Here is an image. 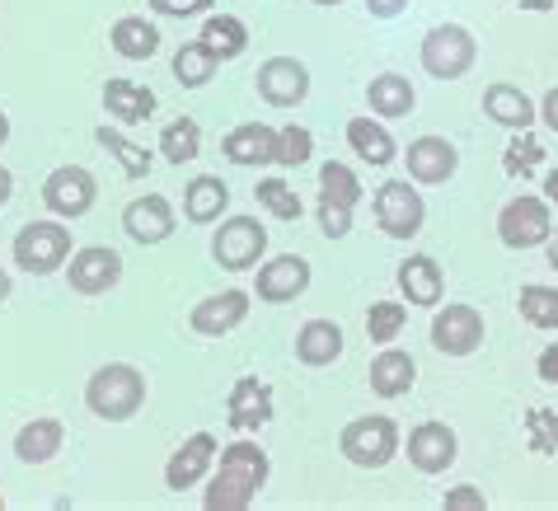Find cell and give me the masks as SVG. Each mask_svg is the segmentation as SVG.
Instances as JSON below:
<instances>
[{"instance_id": "obj_44", "label": "cell", "mask_w": 558, "mask_h": 511, "mask_svg": "<svg viewBox=\"0 0 558 511\" xmlns=\"http://www.w3.org/2000/svg\"><path fill=\"white\" fill-rule=\"evenodd\" d=\"M409 10V0H366V14L371 20H399Z\"/></svg>"}, {"instance_id": "obj_18", "label": "cell", "mask_w": 558, "mask_h": 511, "mask_svg": "<svg viewBox=\"0 0 558 511\" xmlns=\"http://www.w3.org/2000/svg\"><path fill=\"white\" fill-rule=\"evenodd\" d=\"M404 165L413 183H446L460 169V150L446 136H417L404 150Z\"/></svg>"}, {"instance_id": "obj_50", "label": "cell", "mask_w": 558, "mask_h": 511, "mask_svg": "<svg viewBox=\"0 0 558 511\" xmlns=\"http://www.w3.org/2000/svg\"><path fill=\"white\" fill-rule=\"evenodd\" d=\"M0 301H10V272L0 268Z\"/></svg>"}, {"instance_id": "obj_48", "label": "cell", "mask_w": 558, "mask_h": 511, "mask_svg": "<svg viewBox=\"0 0 558 511\" xmlns=\"http://www.w3.org/2000/svg\"><path fill=\"white\" fill-rule=\"evenodd\" d=\"M545 254H549V268L558 272V226H554V235L545 240Z\"/></svg>"}, {"instance_id": "obj_31", "label": "cell", "mask_w": 558, "mask_h": 511, "mask_svg": "<svg viewBox=\"0 0 558 511\" xmlns=\"http://www.w3.org/2000/svg\"><path fill=\"white\" fill-rule=\"evenodd\" d=\"M226 207H230V188H226L221 179H211V174L193 179L189 188H183V216H189V221H197V226L221 221Z\"/></svg>"}, {"instance_id": "obj_3", "label": "cell", "mask_w": 558, "mask_h": 511, "mask_svg": "<svg viewBox=\"0 0 558 511\" xmlns=\"http://www.w3.org/2000/svg\"><path fill=\"white\" fill-rule=\"evenodd\" d=\"M338 451H343L356 464V470H385V464L399 455V427H395V417H385V413L356 417V423L343 427V437H338Z\"/></svg>"}, {"instance_id": "obj_32", "label": "cell", "mask_w": 558, "mask_h": 511, "mask_svg": "<svg viewBox=\"0 0 558 511\" xmlns=\"http://www.w3.org/2000/svg\"><path fill=\"white\" fill-rule=\"evenodd\" d=\"M197 42H207L221 61H235L250 48V28H244V20H235V14H211L203 24V34H197Z\"/></svg>"}, {"instance_id": "obj_37", "label": "cell", "mask_w": 558, "mask_h": 511, "mask_svg": "<svg viewBox=\"0 0 558 511\" xmlns=\"http://www.w3.org/2000/svg\"><path fill=\"white\" fill-rule=\"evenodd\" d=\"M254 197H258L263 211L277 216V221H301V197H296V188H291L287 179H258Z\"/></svg>"}, {"instance_id": "obj_4", "label": "cell", "mask_w": 558, "mask_h": 511, "mask_svg": "<svg viewBox=\"0 0 558 511\" xmlns=\"http://www.w3.org/2000/svg\"><path fill=\"white\" fill-rule=\"evenodd\" d=\"M362 203V179L343 160H329L319 169V226L329 240H343L352 230V207Z\"/></svg>"}, {"instance_id": "obj_51", "label": "cell", "mask_w": 558, "mask_h": 511, "mask_svg": "<svg viewBox=\"0 0 558 511\" xmlns=\"http://www.w3.org/2000/svg\"><path fill=\"white\" fill-rule=\"evenodd\" d=\"M5 142H10V118L0 113V146H5Z\"/></svg>"}, {"instance_id": "obj_21", "label": "cell", "mask_w": 558, "mask_h": 511, "mask_svg": "<svg viewBox=\"0 0 558 511\" xmlns=\"http://www.w3.org/2000/svg\"><path fill=\"white\" fill-rule=\"evenodd\" d=\"M399 291H404L409 305H441L446 296V277H441V263L417 254V258H404L399 263Z\"/></svg>"}, {"instance_id": "obj_24", "label": "cell", "mask_w": 558, "mask_h": 511, "mask_svg": "<svg viewBox=\"0 0 558 511\" xmlns=\"http://www.w3.org/2000/svg\"><path fill=\"white\" fill-rule=\"evenodd\" d=\"M343 357V329L333 319H305L296 333V362L301 366H333Z\"/></svg>"}, {"instance_id": "obj_19", "label": "cell", "mask_w": 558, "mask_h": 511, "mask_svg": "<svg viewBox=\"0 0 558 511\" xmlns=\"http://www.w3.org/2000/svg\"><path fill=\"white\" fill-rule=\"evenodd\" d=\"M244 315H250V296H244V291H221V296L197 301L189 324H193V333H203V338H226L230 329H240Z\"/></svg>"}, {"instance_id": "obj_49", "label": "cell", "mask_w": 558, "mask_h": 511, "mask_svg": "<svg viewBox=\"0 0 558 511\" xmlns=\"http://www.w3.org/2000/svg\"><path fill=\"white\" fill-rule=\"evenodd\" d=\"M545 197H549V203H558V169H549V179H545Z\"/></svg>"}, {"instance_id": "obj_2", "label": "cell", "mask_w": 558, "mask_h": 511, "mask_svg": "<svg viewBox=\"0 0 558 511\" xmlns=\"http://www.w3.org/2000/svg\"><path fill=\"white\" fill-rule=\"evenodd\" d=\"M85 404L95 417H104V423H128V417L146 404V376L128 362H108L89 376Z\"/></svg>"}, {"instance_id": "obj_9", "label": "cell", "mask_w": 558, "mask_h": 511, "mask_svg": "<svg viewBox=\"0 0 558 511\" xmlns=\"http://www.w3.org/2000/svg\"><path fill=\"white\" fill-rule=\"evenodd\" d=\"M376 221L390 240H413L427 221V207H423V193L409 188V179H390L380 183L376 193Z\"/></svg>"}, {"instance_id": "obj_40", "label": "cell", "mask_w": 558, "mask_h": 511, "mask_svg": "<svg viewBox=\"0 0 558 511\" xmlns=\"http://www.w3.org/2000/svg\"><path fill=\"white\" fill-rule=\"evenodd\" d=\"M310 155H315V136H310V127H296V122L277 127V165L296 169V165L310 160Z\"/></svg>"}, {"instance_id": "obj_34", "label": "cell", "mask_w": 558, "mask_h": 511, "mask_svg": "<svg viewBox=\"0 0 558 511\" xmlns=\"http://www.w3.org/2000/svg\"><path fill=\"white\" fill-rule=\"evenodd\" d=\"M95 142L122 165V174H128V179H146V174H150V150L136 146L132 136H122L118 127H108V122H104V127L95 132Z\"/></svg>"}, {"instance_id": "obj_6", "label": "cell", "mask_w": 558, "mask_h": 511, "mask_svg": "<svg viewBox=\"0 0 558 511\" xmlns=\"http://www.w3.org/2000/svg\"><path fill=\"white\" fill-rule=\"evenodd\" d=\"M474 57H478V42L460 24H437L423 38V71L437 75V81H460L474 66Z\"/></svg>"}, {"instance_id": "obj_22", "label": "cell", "mask_w": 558, "mask_h": 511, "mask_svg": "<svg viewBox=\"0 0 558 511\" xmlns=\"http://www.w3.org/2000/svg\"><path fill=\"white\" fill-rule=\"evenodd\" d=\"M230 165H277V127L268 122H244L221 142Z\"/></svg>"}, {"instance_id": "obj_20", "label": "cell", "mask_w": 558, "mask_h": 511, "mask_svg": "<svg viewBox=\"0 0 558 511\" xmlns=\"http://www.w3.org/2000/svg\"><path fill=\"white\" fill-rule=\"evenodd\" d=\"M272 417V385L258 376H240L230 390V427L235 431H258Z\"/></svg>"}, {"instance_id": "obj_28", "label": "cell", "mask_w": 558, "mask_h": 511, "mask_svg": "<svg viewBox=\"0 0 558 511\" xmlns=\"http://www.w3.org/2000/svg\"><path fill=\"white\" fill-rule=\"evenodd\" d=\"M61 441H66V427L57 423V417H34V423L20 427V437H14V455H20L24 464H48Z\"/></svg>"}, {"instance_id": "obj_17", "label": "cell", "mask_w": 558, "mask_h": 511, "mask_svg": "<svg viewBox=\"0 0 558 511\" xmlns=\"http://www.w3.org/2000/svg\"><path fill=\"white\" fill-rule=\"evenodd\" d=\"M122 230H128L136 244H165L174 235V207H169V197H160V193L132 197L128 211H122Z\"/></svg>"}, {"instance_id": "obj_38", "label": "cell", "mask_w": 558, "mask_h": 511, "mask_svg": "<svg viewBox=\"0 0 558 511\" xmlns=\"http://www.w3.org/2000/svg\"><path fill=\"white\" fill-rule=\"evenodd\" d=\"M404 324H409V309L399 305V301H376L366 309V333H371V343H385L390 348L399 333H404Z\"/></svg>"}, {"instance_id": "obj_15", "label": "cell", "mask_w": 558, "mask_h": 511, "mask_svg": "<svg viewBox=\"0 0 558 511\" xmlns=\"http://www.w3.org/2000/svg\"><path fill=\"white\" fill-rule=\"evenodd\" d=\"M460 455V441L446 423H417L409 431V464L417 474H446Z\"/></svg>"}, {"instance_id": "obj_13", "label": "cell", "mask_w": 558, "mask_h": 511, "mask_svg": "<svg viewBox=\"0 0 558 511\" xmlns=\"http://www.w3.org/2000/svg\"><path fill=\"white\" fill-rule=\"evenodd\" d=\"M122 277V258L108 250V244H89V250H75L66 263V282L81 296H104L108 287H118Z\"/></svg>"}, {"instance_id": "obj_29", "label": "cell", "mask_w": 558, "mask_h": 511, "mask_svg": "<svg viewBox=\"0 0 558 511\" xmlns=\"http://www.w3.org/2000/svg\"><path fill=\"white\" fill-rule=\"evenodd\" d=\"M366 104H371V113H380V118H409L417 95H413L409 75L385 71V75H376V81L366 85Z\"/></svg>"}, {"instance_id": "obj_23", "label": "cell", "mask_w": 558, "mask_h": 511, "mask_svg": "<svg viewBox=\"0 0 558 511\" xmlns=\"http://www.w3.org/2000/svg\"><path fill=\"white\" fill-rule=\"evenodd\" d=\"M484 113L498 122V127H511V132H531V122L539 118V108L531 104V95L517 85H488L484 89Z\"/></svg>"}, {"instance_id": "obj_46", "label": "cell", "mask_w": 558, "mask_h": 511, "mask_svg": "<svg viewBox=\"0 0 558 511\" xmlns=\"http://www.w3.org/2000/svg\"><path fill=\"white\" fill-rule=\"evenodd\" d=\"M539 122H545L549 132H558V85L545 95V104H539Z\"/></svg>"}, {"instance_id": "obj_35", "label": "cell", "mask_w": 558, "mask_h": 511, "mask_svg": "<svg viewBox=\"0 0 558 511\" xmlns=\"http://www.w3.org/2000/svg\"><path fill=\"white\" fill-rule=\"evenodd\" d=\"M160 150L169 165H189L203 155V127H197L193 118H174L169 127L160 132Z\"/></svg>"}, {"instance_id": "obj_43", "label": "cell", "mask_w": 558, "mask_h": 511, "mask_svg": "<svg viewBox=\"0 0 558 511\" xmlns=\"http://www.w3.org/2000/svg\"><path fill=\"white\" fill-rule=\"evenodd\" d=\"M441 507H446V511H484V507H488V498H484L478 488L464 484V488H451V492H446Z\"/></svg>"}, {"instance_id": "obj_1", "label": "cell", "mask_w": 558, "mask_h": 511, "mask_svg": "<svg viewBox=\"0 0 558 511\" xmlns=\"http://www.w3.org/2000/svg\"><path fill=\"white\" fill-rule=\"evenodd\" d=\"M268 451L254 441H235L226 446L221 455H216L211 474H207V507L211 511H244L254 507V498L263 492V484H268Z\"/></svg>"}, {"instance_id": "obj_11", "label": "cell", "mask_w": 558, "mask_h": 511, "mask_svg": "<svg viewBox=\"0 0 558 511\" xmlns=\"http://www.w3.org/2000/svg\"><path fill=\"white\" fill-rule=\"evenodd\" d=\"M484 343V315L474 305H446L432 315V348L446 352V357H470Z\"/></svg>"}, {"instance_id": "obj_33", "label": "cell", "mask_w": 558, "mask_h": 511, "mask_svg": "<svg viewBox=\"0 0 558 511\" xmlns=\"http://www.w3.org/2000/svg\"><path fill=\"white\" fill-rule=\"evenodd\" d=\"M216 66H221V57H216L207 42H183V48L174 52V81L183 89H203L216 75Z\"/></svg>"}, {"instance_id": "obj_47", "label": "cell", "mask_w": 558, "mask_h": 511, "mask_svg": "<svg viewBox=\"0 0 558 511\" xmlns=\"http://www.w3.org/2000/svg\"><path fill=\"white\" fill-rule=\"evenodd\" d=\"M10 193H14V179H10V169H5V165H0V207H5V203H10Z\"/></svg>"}, {"instance_id": "obj_30", "label": "cell", "mask_w": 558, "mask_h": 511, "mask_svg": "<svg viewBox=\"0 0 558 511\" xmlns=\"http://www.w3.org/2000/svg\"><path fill=\"white\" fill-rule=\"evenodd\" d=\"M348 146L362 155L366 165H376V169L390 165L395 155H399L390 127H385V122H376V118H352V122H348Z\"/></svg>"}, {"instance_id": "obj_12", "label": "cell", "mask_w": 558, "mask_h": 511, "mask_svg": "<svg viewBox=\"0 0 558 511\" xmlns=\"http://www.w3.org/2000/svg\"><path fill=\"white\" fill-rule=\"evenodd\" d=\"M258 85V99L272 104V108H296L310 95V71L301 66L296 57H268L254 75Z\"/></svg>"}, {"instance_id": "obj_7", "label": "cell", "mask_w": 558, "mask_h": 511, "mask_svg": "<svg viewBox=\"0 0 558 511\" xmlns=\"http://www.w3.org/2000/svg\"><path fill=\"white\" fill-rule=\"evenodd\" d=\"M498 235L507 250H535L554 235V216H549V197H535V193H521L511 197L498 216Z\"/></svg>"}, {"instance_id": "obj_27", "label": "cell", "mask_w": 558, "mask_h": 511, "mask_svg": "<svg viewBox=\"0 0 558 511\" xmlns=\"http://www.w3.org/2000/svg\"><path fill=\"white\" fill-rule=\"evenodd\" d=\"M108 42H113V52L128 57V61H150L160 52V28H155L146 14H122V20L108 28Z\"/></svg>"}, {"instance_id": "obj_52", "label": "cell", "mask_w": 558, "mask_h": 511, "mask_svg": "<svg viewBox=\"0 0 558 511\" xmlns=\"http://www.w3.org/2000/svg\"><path fill=\"white\" fill-rule=\"evenodd\" d=\"M315 5H343V0H315Z\"/></svg>"}, {"instance_id": "obj_16", "label": "cell", "mask_w": 558, "mask_h": 511, "mask_svg": "<svg viewBox=\"0 0 558 511\" xmlns=\"http://www.w3.org/2000/svg\"><path fill=\"white\" fill-rule=\"evenodd\" d=\"M305 287H310V263L301 254H277V258H268L258 268V282H254L258 301H268V305L296 301Z\"/></svg>"}, {"instance_id": "obj_25", "label": "cell", "mask_w": 558, "mask_h": 511, "mask_svg": "<svg viewBox=\"0 0 558 511\" xmlns=\"http://www.w3.org/2000/svg\"><path fill=\"white\" fill-rule=\"evenodd\" d=\"M366 380H371V394H380V399H404V394L413 390V380H417V366H413L409 352L385 348L380 357L371 362Z\"/></svg>"}, {"instance_id": "obj_26", "label": "cell", "mask_w": 558, "mask_h": 511, "mask_svg": "<svg viewBox=\"0 0 558 511\" xmlns=\"http://www.w3.org/2000/svg\"><path fill=\"white\" fill-rule=\"evenodd\" d=\"M104 108H108V118L122 122V127H136V122H146L155 113V89L118 75V81L104 85Z\"/></svg>"}, {"instance_id": "obj_41", "label": "cell", "mask_w": 558, "mask_h": 511, "mask_svg": "<svg viewBox=\"0 0 558 511\" xmlns=\"http://www.w3.org/2000/svg\"><path fill=\"white\" fill-rule=\"evenodd\" d=\"M525 431H531V451H539V455H558V413L535 409L531 417H525Z\"/></svg>"}, {"instance_id": "obj_42", "label": "cell", "mask_w": 558, "mask_h": 511, "mask_svg": "<svg viewBox=\"0 0 558 511\" xmlns=\"http://www.w3.org/2000/svg\"><path fill=\"white\" fill-rule=\"evenodd\" d=\"M216 0H150L155 14H169V20H189V14H207Z\"/></svg>"}, {"instance_id": "obj_5", "label": "cell", "mask_w": 558, "mask_h": 511, "mask_svg": "<svg viewBox=\"0 0 558 511\" xmlns=\"http://www.w3.org/2000/svg\"><path fill=\"white\" fill-rule=\"evenodd\" d=\"M71 258V230L61 221H28L14 235V263L28 277H48Z\"/></svg>"}, {"instance_id": "obj_10", "label": "cell", "mask_w": 558, "mask_h": 511, "mask_svg": "<svg viewBox=\"0 0 558 511\" xmlns=\"http://www.w3.org/2000/svg\"><path fill=\"white\" fill-rule=\"evenodd\" d=\"M95 197H99V183L85 165H61L48 174V183H43V203H48L61 221L85 216L89 207H95Z\"/></svg>"}, {"instance_id": "obj_8", "label": "cell", "mask_w": 558, "mask_h": 511, "mask_svg": "<svg viewBox=\"0 0 558 511\" xmlns=\"http://www.w3.org/2000/svg\"><path fill=\"white\" fill-rule=\"evenodd\" d=\"M263 250H268V230H263L254 216H230V221H221L211 235V258L221 263L226 272L254 268L263 258Z\"/></svg>"}, {"instance_id": "obj_36", "label": "cell", "mask_w": 558, "mask_h": 511, "mask_svg": "<svg viewBox=\"0 0 558 511\" xmlns=\"http://www.w3.org/2000/svg\"><path fill=\"white\" fill-rule=\"evenodd\" d=\"M517 309L531 329H558V287H539V282L521 287Z\"/></svg>"}, {"instance_id": "obj_14", "label": "cell", "mask_w": 558, "mask_h": 511, "mask_svg": "<svg viewBox=\"0 0 558 511\" xmlns=\"http://www.w3.org/2000/svg\"><path fill=\"white\" fill-rule=\"evenodd\" d=\"M216 437L211 431H193L189 441L179 446L174 455H169V464H165V488H174V492H189V488H197L203 478L211 474V464H216Z\"/></svg>"}, {"instance_id": "obj_39", "label": "cell", "mask_w": 558, "mask_h": 511, "mask_svg": "<svg viewBox=\"0 0 558 511\" xmlns=\"http://www.w3.org/2000/svg\"><path fill=\"white\" fill-rule=\"evenodd\" d=\"M539 160H545V146H539V136L517 132V136H511V146H507V155H502V169H507L511 179H525V174H535Z\"/></svg>"}, {"instance_id": "obj_45", "label": "cell", "mask_w": 558, "mask_h": 511, "mask_svg": "<svg viewBox=\"0 0 558 511\" xmlns=\"http://www.w3.org/2000/svg\"><path fill=\"white\" fill-rule=\"evenodd\" d=\"M535 370H539V380H545V385H558V343H549L545 352H539Z\"/></svg>"}]
</instances>
